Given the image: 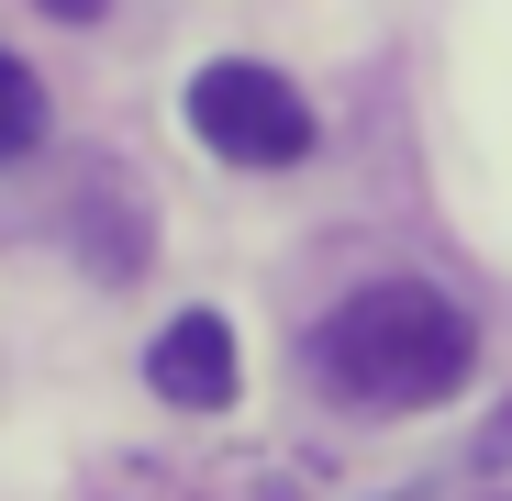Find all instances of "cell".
<instances>
[{
	"instance_id": "6da1fadb",
	"label": "cell",
	"mask_w": 512,
	"mask_h": 501,
	"mask_svg": "<svg viewBox=\"0 0 512 501\" xmlns=\"http://www.w3.org/2000/svg\"><path fill=\"white\" fill-rule=\"evenodd\" d=\"M468 368H479V323L423 279H368L312 323V379L346 412H435L468 390Z\"/></svg>"
},
{
	"instance_id": "7a4b0ae2",
	"label": "cell",
	"mask_w": 512,
	"mask_h": 501,
	"mask_svg": "<svg viewBox=\"0 0 512 501\" xmlns=\"http://www.w3.org/2000/svg\"><path fill=\"white\" fill-rule=\"evenodd\" d=\"M190 134L212 145V156H234V167H301L312 156V101L290 90L279 67H256V56H223V67H201L190 78Z\"/></svg>"
},
{
	"instance_id": "3957f363",
	"label": "cell",
	"mask_w": 512,
	"mask_h": 501,
	"mask_svg": "<svg viewBox=\"0 0 512 501\" xmlns=\"http://www.w3.org/2000/svg\"><path fill=\"white\" fill-rule=\"evenodd\" d=\"M145 379H156L167 412H223L234 379H245V368H234V323H223V312H179V323L145 346Z\"/></svg>"
},
{
	"instance_id": "277c9868",
	"label": "cell",
	"mask_w": 512,
	"mask_h": 501,
	"mask_svg": "<svg viewBox=\"0 0 512 501\" xmlns=\"http://www.w3.org/2000/svg\"><path fill=\"white\" fill-rule=\"evenodd\" d=\"M34 145H45V78L23 56H0V167L34 156Z\"/></svg>"
},
{
	"instance_id": "5b68a950",
	"label": "cell",
	"mask_w": 512,
	"mask_h": 501,
	"mask_svg": "<svg viewBox=\"0 0 512 501\" xmlns=\"http://www.w3.org/2000/svg\"><path fill=\"white\" fill-rule=\"evenodd\" d=\"M34 12H56V23H101V0H34Z\"/></svg>"
}]
</instances>
